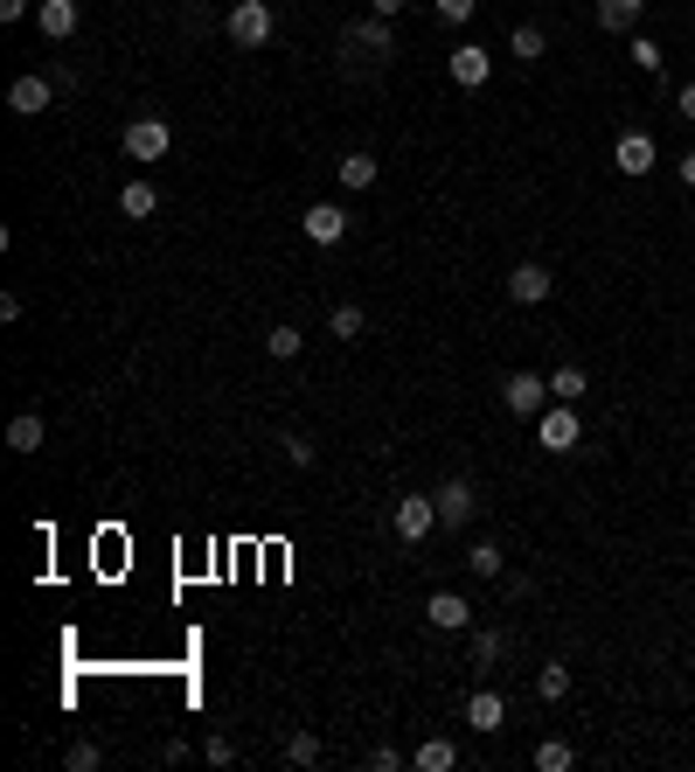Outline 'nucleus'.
<instances>
[{"instance_id":"1","label":"nucleus","mask_w":695,"mask_h":772,"mask_svg":"<svg viewBox=\"0 0 695 772\" xmlns=\"http://www.w3.org/2000/svg\"><path fill=\"white\" fill-rule=\"evenodd\" d=\"M125 161H133V167H161L167 161V153H174V125L161 119V112H146V119H133V125H125Z\"/></svg>"},{"instance_id":"2","label":"nucleus","mask_w":695,"mask_h":772,"mask_svg":"<svg viewBox=\"0 0 695 772\" xmlns=\"http://www.w3.org/2000/svg\"><path fill=\"white\" fill-rule=\"evenodd\" d=\"M223 29H229V42H237V49H265L278 35V14H272V0H237Z\"/></svg>"},{"instance_id":"3","label":"nucleus","mask_w":695,"mask_h":772,"mask_svg":"<svg viewBox=\"0 0 695 772\" xmlns=\"http://www.w3.org/2000/svg\"><path fill=\"white\" fill-rule=\"evenodd\" d=\"M501 410H508V418H543V410H550V376L514 369V376L501 383Z\"/></svg>"},{"instance_id":"4","label":"nucleus","mask_w":695,"mask_h":772,"mask_svg":"<svg viewBox=\"0 0 695 772\" xmlns=\"http://www.w3.org/2000/svg\"><path fill=\"white\" fill-rule=\"evenodd\" d=\"M535 446H543V453H578V446H584V418H578V404H550L543 418H535Z\"/></svg>"},{"instance_id":"5","label":"nucleus","mask_w":695,"mask_h":772,"mask_svg":"<svg viewBox=\"0 0 695 772\" xmlns=\"http://www.w3.org/2000/svg\"><path fill=\"white\" fill-rule=\"evenodd\" d=\"M431 501H439V522H446V529H467L473 515H480V487H473L467 474H446L439 487H431Z\"/></svg>"},{"instance_id":"6","label":"nucleus","mask_w":695,"mask_h":772,"mask_svg":"<svg viewBox=\"0 0 695 772\" xmlns=\"http://www.w3.org/2000/svg\"><path fill=\"white\" fill-rule=\"evenodd\" d=\"M390 529L403 536V544H425V536L439 529V501H431V495H397V508H390Z\"/></svg>"},{"instance_id":"7","label":"nucleus","mask_w":695,"mask_h":772,"mask_svg":"<svg viewBox=\"0 0 695 772\" xmlns=\"http://www.w3.org/2000/svg\"><path fill=\"white\" fill-rule=\"evenodd\" d=\"M49 98H57V77L29 70V77H14V84H8V112H21V119H42V112H49Z\"/></svg>"},{"instance_id":"8","label":"nucleus","mask_w":695,"mask_h":772,"mask_svg":"<svg viewBox=\"0 0 695 772\" xmlns=\"http://www.w3.org/2000/svg\"><path fill=\"white\" fill-rule=\"evenodd\" d=\"M654 161H661L654 133H620V140H612V167L633 174V182H640V174H654Z\"/></svg>"},{"instance_id":"9","label":"nucleus","mask_w":695,"mask_h":772,"mask_svg":"<svg viewBox=\"0 0 695 772\" xmlns=\"http://www.w3.org/2000/svg\"><path fill=\"white\" fill-rule=\"evenodd\" d=\"M550 293H556V278H550V265H535V257L508 272V299H514V306H543Z\"/></svg>"},{"instance_id":"10","label":"nucleus","mask_w":695,"mask_h":772,"mask_svg":"<svg viewBox=\"0 0 695 772\" xmlns=\"http://www.w3.org/2000/svg\"><path fill=\"white\" fill-rule=\"evenodd\" d=\"M299 230L327 251V244H341V237H348V210H341V202H314V210L299 216Z\"/></svg>"},{"instance_id":"11","label":"nucleus","mask_w":695,"mask_h":772,"mask_svg":"<svg viewBox=\"0 0 695 772\" xmlns=\"http://www.w3.org/2000/svg\"><path fill=\"white\" fill-rule=\"evenodd\" d=\"M446 70H452V84H459V91H480V84H487V77H494V57H487V49H480V42H459Z\"/></svg>"},{"instance_id":"12","label":"nucleus","mask_w":695,"mask_h":772,"mask_svg":"<svg viewBox=\"0 0 695 772\" xmlns=\"http://www.w3.org/2000/svg\"><path fill=\"white\" fill-rule=\"evenodd\" d=\"M467 724H473L480 738H494V731L508 724V703H501V689H473V697H467Z\"/></svg>"},{"instance_id":"13","label":"nucleus","mask_w":695,"mask_h":772,"mask_svg":"<svg viewBox=\"0 0 695 772\" xmlns=\"http://www.w3.org/2000/svg\"><path fill=\"white\" fill-rule=\"evenodd\" d=\"M425 612H431V627H439V633H467V627H473V606L459 599V591H431Z\"/></svg>"},{"instance_id":"14","label":"nucleus","mask_w":695,"mask_h":772,"mask_svg":"<svg viewBox=\"0 0 695 772\" xmlns=\"http://www.w3.org/2000/svg\"><path fill=\"white\" fill-rule=\"evenodd\" d=\"M35 21H42V35H49V42H70L84 14H76V0H35Z\"/></svg>"},{"instance_id":"15","label":"nucleus","mask_w":695,"mask_h":772,"mask_svg":"<svg viewBox=\"0 0 695 772\" xmlns=\"http://www.w3.org/2000/svg\"><path fill=\"white\" fill-rule=\"evenodd\" d=\"M119 216H125V223L161 216V189H153V182H125V189H119Z\"/></svg>"},{"instance_id":"16","label":"nucleus","mask_w":695,"mask_h":772,"mask_svg":"<svg viewBox=\"0 0 695 772\" xmlns=\"http://www.w3.org/2000/svg\"><path fill=\"white\" fill-rule=\"evenodd\" d=\"M640 14H647V0H599V29L605 35H633Z\"/></svg>"},{"instance_id":"17","label":"nucleus","mask_w":695,"mask_h":772,"mask_svg":"<svg viewBox=\"0 0 695 772\" xmlns=\"http://www.w3.org/2000/svg\"><path fill=\"white\" fill-rule=\"evenodd\" d=\"M584 397H591V376L578 363H556L550 369V404H584Z\"/></svg>"},{"instance_id":"18","label":"nucleus","mask_w":695,"mask_h":772,"mask_svg":"<svg viewBox=\"0 0 695 772\" xmlns=\"http://www.w3.org/2000/svg\"><path fill=\"white\" fill-rule=\"evenodd\" d=\"M410 765H418V772H452L459 765V744L452 738H425L418 752H410Z\"/></svg>"},{"instance_id":"19","label":"nucleus","mask_w":695,"mask_h":772,"mask_svg":"<svg viewBox=\"0 0 695 772\" xmlns=\"http://www.w3.org/2000/svg\"><path fill=\"white\" fill-rule=\"evenodd\" d=\"M334 174H341V189H376V153L355 146V153H341V167H334Z\"/></svg>"},{"instance_id":"20","label":"nucleus","mask_w":695,"mask_h":772,"mask_svg":"<svg viewBox=\"0 0 695 772\" xmlns=\"http://www.w3.org/2000/svg\"><path fill=\"white\" fill-rule=\"evenodd\" d=\"M348 42H355V49H376V63H382V57H397V35H390V21H382V14H369Z\"/></svg>"},{"instance_id":"21","label":"nucleus","mask_w":695,"mask_h":772,"mask_svg":"<svg viewBox=\"0 0 695 772\" xmlns=\"http://www.w3.org/2000/svg\"><path fill=\"white\" fill-rule=\"evenodd\" d=\"M42 410H21V418L8 425V453H42Z\"/></svg>"},{"instance_id":"22","label":"nucleus","mask_w":695,"mask_h":772,"mask_svg":"<svg viewBox=\"0 0 695 772\" xmlns=\"http://www.w3.org/2000/svg\"><path fill=\"white\" fill-rule=\"evenodd\" d=\"M467 571H473V578H501V571H508V557H501V544H494V536L467 544Z\"/></svg>"},{"instance_id":"23","label":"nucleus","mask_w":695,"mask_h":772,"mask_svg":"<svg viewBox=\"0 0 695 772\" xmlns=\"http://www.w3.org/2000/svg\"><path fill=\"white\" fill-rule=\"evenodd\" d=\"M563 697H571V668L543 661V668H535V703H563Z\"/></svg>"},{"instance_id":"24","label":"nucleus","mask_w":695,"mask_h":772,"mask_svg":"<svg viewBox=\"0 0 695 772\" xmlns=\"http://www.w3.org/2000/svg\"><path fill=\"white\" fill-rule=\"evenodd\" d=\"M327 334H334V342H362V334H369V314H362V306H334V314H327Z\"/></svg>"},{"instance_id":"25","label":"nucleus","mask_w":695,"mask_h":772,"mask_svg":"<svg viewBox=\"0 0 695 772\" xmlns=\"http://www.w3.org/2000/svg\"><path fill=\"white\" fill-rule=\"evenodd\" d=\"M543 49H550V35L535 29V21H514V35H508V57H522V63H543Z\"/></svg>"},{"instance_id":"26","label":"nucleus","mask_w":695,"mask_h":772,"mask_svg":"<svg viewBox=\"0 0 695 772\" xmlns=\"http://www.w3.org/2000/svg\"><path fill=\"white\" fill-rule=\"evenodd\" d=\"M467 654H473V668H494V661L508 654V633H501V627H473V640H467Z\"/></svg>"},{"instance_id":"27","label":"nucleus","mask_w":695,"mask_h":772,"mask_svg":"<svg viewBox=\"0 0 695 772\" xmlns=\"http://www.w3.org/2000/svg\"><path fill=\"white\" fill-rule=\"evenodd\" d=\"M626 57H633V70H647V77L667 70V57H661V42H654V35H626Z\"/></svg>"},{"instance_id":"28","label":"nucleus","mask_w":695,"mask_h":772,"mask_svg":"<svg viewBox=\"0 0 695 772\" xmlns=\"http://www.w3.org/2000/svg\"><path fill=\"white\" fill-rule=\"evenodd\" d=\"M571 765H578V752H571L563 738H543V744H535V772H571Z\"/></svg>"},{"instance_id":"29","label":"nucleus","mask_w":695,"mask_h":772,"mask_svg":"<svg viewBox=\"0 0 695 772\" xmlns=\"http://www.w3.org/2000/svg\"><path fill=\"white\" fill-rule=\"evenodd\" d=\"M299 348H306V334H299V327H272V334H265V355H272V363H293Z\"/></svg>"},{"instance_id":"30","label":"nucleus","mask_w":695,"mask_h":772,"mask_svg":"<svg viewBox=\"0 0 695 772\" xmlns=\"http://www.w3.org/2000/svg\"><path fill=\"white\" fill-rule=\"evenodd\" d=\"M286 765H320V738L314 731H293L286 738Z\"/></svg>"},{"instance_id":"31","label":"nucleus","mask_w":695,"mask_h":772,"mask_svg":"<svg viewBox=\"0 0 695 772\" xmlns=\"http://www.w3.org/2000/svg\"><path fill=\"white\" fill-rule=\"evenodd\" d=\"M278 446H286V459H293V467H314V459H320V446L306 439V431H286V439H278Z\"/></svg>"},{"instance_id":"32","label":"nucleus","mask_w":695,"mask_h":772,"mask_svg":"<svg viewBox=\"0 0 695 772\" xmlns=\"http://www.w3.org/2000/svg\"><path fill=\"white\" fill-rule=\"evenodd\" d=\"M410 759L397 752V744H376V752H369V772H403Z\"/></svg>"},{"instance_id":"33","label":"nucleus","mask_w":695,"mask_h":772,"mask_svg":"<svg viewBox=\"0 0 695 772\" xmlns=\"http://www.w3.org/2000/svg\"><path fill=\"white\" fill-rule=\"evenodd\" d=\"M202 759H209V765H237V744H229V738H209V744H202Z\"/></svg>"},{"instance_id":"34","label":"nucleus","mask_w":695,"mask_h":772,"mask_svg":"<svg viewBox=\"0 0 695 772\" xmlns=\"http://www.w3.org/2000/svg\"><path fill=\"white\" fill-rule=\"evenodd\" d=\"M473 8H480V0H439V21L459 29V21H473Z\"/></svg>"},{"instance_id":"35","label":"nucleus","mask_w":695,"mask_h":772,"mask_svg":"<svg viewBox=\"0 0 695 772\" xmlns=\"http://www.w3.org/2000/svg\"><path fill=\"white\" fill-rule=\"evenodd\" d=\"M98 759H105V752H98V744H91V738H84V744H70V772H91Z\"/></svg>"},{"instance_id":"36","label":"nucleus","mask_w":695,"mask_h":772,"mask_svg":"<svg viewBox=\"0 0 695 772\" xmlns=\"http://www.w3.org/2000/svg\"><path fill=\"white\" fill-rule=\"evenodd\" d=\"M675 112H682V119H688V125H695V77H688V84H682V91H675Z\"/></svg>"},{"instance_id":"37","label":"nucleus","mask_w":695,"mask_h":772,"mask_svg":"<svg viewBox=\"0 0 695 772\" xmlns=\"http://www.w3.org/2000/svg\"><path fill=\"white\" fill-rule=\"evenodd\" d=\"M403 8H410V0H369V14H382V21H397Z\"/></svg>"},{"instance_id":"38","label":"nucleus","mask_w":695,"mask_h":772,"mask_svg":"<svg viewBox=\"0 0 695 772\" xmlns=\"http://www.w3.org/2000/svg\"><path fill=\"white\" fill-rule=\"evenodd\" d=\"M29 8H35V0H0V21H21Z\"/></svg>"},{"instance_id":"39","label":"nucleus","mask_w":695,"mask_h":772,"mask_svg":"<svg viewBox=\"0 0 695 772\" xmlns=\"http://www.w3.org/2000/svg\"><path fill=\"white\" fill-rule=\"evenodd\" d=\"M675 174H682V189H695V146H688L682 161H675Z\"/></svg>"}]
</instances>
